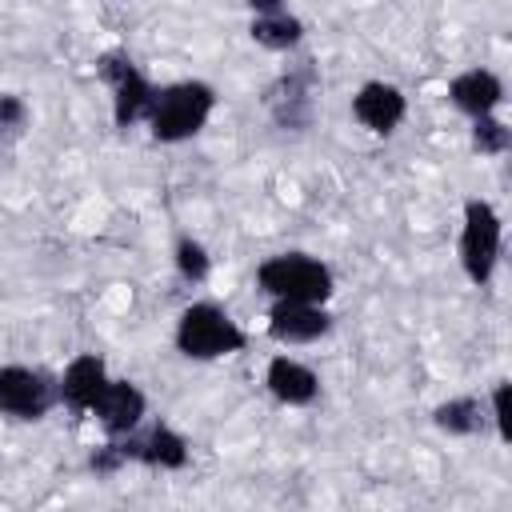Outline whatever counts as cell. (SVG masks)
Returning <instances> with one entry per match:
<instances>
[{
	"instance_id": "6da1fadb",
	"label": "cell",
	"mask_w": 512,
	"mask_h": 512,
	"mask_svg": "<svg viewBox=\"0 0 512 512\" xmlns=\"http://www.w3.org/2000/svg\"><path fill=\"white\" fill-rule=\"evenodd\" d=\"M216 96L208 84H172L152 96V136L156 140H188L192 132L204 128Z\"/></svg>"
},
{
	"instance_id": "7a4b0ae2",
	"label": "cell",
	"mask_w": 512,
	"mask_h": 512,
	"mask_svg": "<svg viewBox=\"0 0 512 512\" xmlns=\"http://www.w3.org/2000/svg\"><path fill=\"white\" fill-rule=\"evenodd\" d=\"M176 344H180L184 356L212 360V356L240 352V348H244V332H240L216 304H192V308L180 316Z\"/></svg>"
},
{
	"instance_id": "3957f363",
	"label": "cell",
	"mask_w": 512,
	"mask_h": 512,
	"mask_svg": "<svg viewBox=\"0 0 512 512\" xmlns=\"http://www.w3.org/2000/svg\"><path fill=\"white\" fill-rule=\"evenodd\" d=\"M260 284L280 300H308V304H320L332 292L328 268L312 256H300V252L264 260L260 264Z\"/></svg>"
},
{
	"instance_id": "277c9868",
	"label": "cell",
	"mask_w": 512,
	"mask_h": 512,
	"mask_svg": "<svg viewBox=\"0 0 512 512\" xmlns=\"http://www.w3.org/2000/svg\"><path fill=\"white\" fill-rule=\"evenodd\" d=\"M496 256H500V220L492 212V204L484 200H468L464 208V236H460V260H464V272L484 284L496 268Z\"/></svg>"
},
{
	"instance_id": "5b68a950",
	"label": "cell",
	"mask_w": 512,
	"mask_h": 512,
	"mask_svg": "<svg viewBox=\"0 0 512 512\" xmlns=\"http://www.w3.org/2000/svg\"><path fill=\"white\" fill-rule=\"evenodd\" d=\"M96 72L112 84V92H116V124L120 128H128L136 116H148L152 112V84L132 68V60L128 56H120V52H108V56H100L96 60Z\"/></svg>"
},
{
	"instance_id": "8992f818",
	"label": "cell",
	"mask_w": 512,
	"mask_h": 512,
	"mask_svg": "<svg viewBox=\"0 0 512 512\" xmlns=\"http://www.w3.org/2000/svg\"><path fill=\"white\" fill-rule=\"evenodd\" d=\"M52 404V388L40 372L32 368H0V408L8 416H20V420H36L44 416Z\"/></svg>"
},
{
	"instance_id": "52a82bcc",
	"label": "cell",
	"mask_w": 512,
	"mask_h": 512,
	"mask_svg": "<svg viewBox=\"0 0 512 512\" xmlns=\"http://www.w3.org/2000/svg\"><path fill=\"white\" fill-rule=\"evenodd\" d=\"M268 332L276 340H288V344H304V340H316L328 332V316L308 304V300H280L268 316Z\"/></svg>"
},
{
	"instance_id": "ba28073f",
	"label": "cell",
	"mask_w": 512,
	"mask_h": 512,
	"mask_svg": "<svg viewBox=\"0 0 512 512\" xmlns=\"http://www.w3.org/2000/svg\"><path fill=\"white\" fill-rule=\"evenodd\" d=\"M92 412L100 416V424H104L112 436H120V432H132V428L140 424V416H144V396H140L128 380H108L104 392L96 396Z\"/></svg>"
},
{
	"instance_id": "9c48e42d",
	"label": "cell",
	"mask_w": 512,
	"mask_h": 512,
	"mask_svg": "<svg viewBox=\"0 0 512 512\" xmlns=\"http://www.w3.org/2000/svg\"><path fill=\"white\" fill-rule=\"evenodd\" d=\"M116 448H120L124 460H144V464H156V468H184L188 464V444L172 428H152L148 436H128Z\"/></svg>"
},
{
	"instance_id": "30bf717a",
	"label": "cell",
	"mask_w": 512,
	"mask_h": 512,
	"mask_svg": "<svg viewBox=\"0 0 512 512\" xmlns=\"http://www.w3.org/2000/svg\"><path fill=\"white\" fill-rule=\"evenodd\" d=\"M352 112H356V120H360L364 128H372V132H392V128L400 124V116H404V96H400V88H392V84H364V88L356 92V100H352Z\"/></svg>"
},
{
	"instance_id": "8fae6325",
	"label": "cell",
	"mask_w": 512,
	"mask_h": 512,
	"mask_svg": "<svg viewBox=\"0 0 512 512\" xmlns=\"http://www.w3.org/2000/svg\"><path fill=\"white\" fill-rule=\"evenodd\" d=\"M104 384H108V376H104V364L96 360V356H80V360H72V368L64 372V400H68V408L72 412H92V404H96V396L104 392Z\"/></svg>"
},
{
	"instance_id": "7c38bea8",
	"label": "cell",
	"mask_w": 512,
	"mask_h": 512,
	"mask_svg": "<svg viewBox=\"0 0 512 512\" xmlns=\"http://www.w3.org/2000/svg\"><path fill=\"white\" fill-rule=\"evenodd\" d=\"M452 100L456 108H464L468 116H488L500 104V80L492 72H464L452 80Z\"/></svg>"
},
{
	"instance_id": "4fadbf2b",
	"label": "cell",
	"mask_w": 512,
	"mask_h": 512,
	"mask_svg": "<svg viewBox=\"0 0 512 512\" xmlns=\"http://www.w3.org/2000/svg\"><path fill=\"white\" fill-rule=\"evenodd\" d=\"M268 388H272L284 404H308V400L316 396V376H312L304 364L280 356V360L268 364Z\"/></svg>"
},
{
	"instance_id": "5bb4252c",
	"label": "cell",
	"mask_w": 512,
	"mask_h": 512,
	"mask_svg": "<svg viewBox=\"0 0 512 512\" xmlns=\"http://www.w3.org/2000/svg\"><path fill=\"white\" fill-rule=\"evenodd\" d=\"M436 424L444 428V432H456V436H472V432H480L484 428V412H480V404L476 400H448V404H440L436 408Z\"/></svg>"
},
{
	"instance_id": "9a60e30c",
	"label": "cell",
	"mask_w": 512,
	"mask_h": 512,
	"mask_svg": "<svg viewBox=\"0 0 512 512\" xmlns=\"http://www.w3.org/2000/svg\"><path fill=\"white\" fill-rule=\"evenodd\" d=\"M252 36H256L264 48H292V44L300 40V20L280 16V12H264V16L252 24Z\"/></svg>"
},
{
	"instance_id": "2e32d148",
	"label": "cell",
	"mask_w": 512,
	"mask_h": 512,
	"mask_svg": "<svg viewBox=\"0 0 512 512\" xmlns=\"http://www.w3.org/2000/svg\"><path fill=\"white\" fill-rule=\"evenodd\" d=\"M472 144H476L480 152L496 156V152H504V148H508V128H504L500 120H492V116H476V132H472Z\"/></svg>"
},
{
	"instance_id": "e0dca14e",
	"label": "cell",
	"mask_w": 512,
	"mask_h": 512,
	"mask_svg": "<svg viewBox=\"0 0 512 512\" xmlns=\"http://www.w3.org/2000/svg\"><path fill=\"white\" fill-rule=\"evenodd\" d=\"M176 264H180V272H184L188 280H204V276H208V256H204V248H200L196 240H180Z\"/></svg>"
},
{
	"instance_id": "ac0fdd59",
	"label": "cell",
	"mask_w": 512,
	"mask_h": 512,
	"mask_svg": "<svg viewBox=\"0 0 512 512\" xmlns=\"http://www.w3.org/2000/svg\"><path fill=\"white\" fill-rule=\"evenodd\" d=\"M24 124V100L20 96H0V128L12 132Z\"/></svg>"
},
{
	"instance_id": "d6986e66",
	"label": "cell",
	"mask_w": 512,
	"mask_h": 512,
	"mask_svg": "<svg viewBox=\"0 0 512 512\" xmlns=\"http://www.w3.org/2000/svg\"><path fill=\"white\" fill-rule=\"evenodd\" d=\"M492 412H496L500 436L508 440V436H512V424H508V384H500V388H496V396H492Z\"/></svg>"
},
{
	"instance_id": "ffe728a7",
	"label": "cell",
	"mask_w": 512,
	"mask_h": 512,
	"mask_svg": "<svg viewBox=\"0 0 512 512\" xmlns=\"http://www.w3.org/2000/svg\"><path fill=\"white\" fill-rule=\"evenodd\" d=\"M120 460H124V456H120V448H116V444H108V448H100V452L92 456V468H96V472H112Z\"/></svg>"
},
{
	"instance_id": "44dd1931",
	"label": "cell",
	"mask_w": 512,
	"mask_h": 512,
	"mask_svg": "<svg viewBox=\"0 0 512 512\" xmlns=\"http://www.w3.org/2000/svg\"><path fill=\"white\" fill-rule=\"evenodd\" d=\"M248 4H252L256 12H276V8L284 4V0H248Z\"/></svg>"
}]
</instances>
